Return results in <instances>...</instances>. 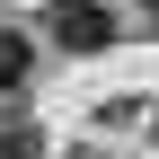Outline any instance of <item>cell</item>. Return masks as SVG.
I'll use <instances>...</instances> for the list:
<instances>
[{
  "instance_id": "5",
  "label": "cell",
  "mask_w": 159,
  "mask_h": 159,
  "mask_svg": "<svg viewBox=\"0 0 159 159\" xmlns=\"http://www.w3.org/2000/svg\"><path fill=\"white\" fill-rule=\"evenodd\" d=\"M150 133H159V115H150Z\"/></svg>"
},
{
  "instance_id": "2",
  "label": "cell",
  "mask_w": 159,
  "mask_h": 159,
  "mask_svg": "<svg viewBox=\"0 0 159 159\" xmlns=\"http://www.w3.org/2000/svg\"><path fill=\"white\" fill-rule=\"evenodd\" d=\"M27 71H35V44H27L18 27H0V97H18V89H27Z\"/></svg>"
},
{
  "instance_id": "1",
  "label": "cell",
  "mask_w": 159,
  "mask_h": 159,
  "mask_svg": "<svg viewBox=\"0 0 159 159\" xmlns=\"http://www.w3.org/2000/svg\"><path fill=\"white\" fill-rule=\"evenodd\" d=\"M44 27H53V44H62V53H97V44L115 35V18L97 9V0H53Z\"/></svg>"
},
{
  "instance_id": "3",
  "label": "cell",
  "mask_w": 159,
  "mask_h": 159,
  "mask_svg": "<svg viewBox=\"0 0 159 159\" xmlns=\"http://www.w3.org/2000/svg\"><path fill=\"white\" fill-rule=\"evenodd\" d=\"M0 159H44V150H35V133H9V142H0Z\"/></svg>"
},
{
  "instance_id": "4",
  "label": "cell",
  "mask_w": 159,
  "mask_h": 159,
  "mask_svg": "<svg viewBox=\"0 0 159 159\" xmlns=\"http://www.w3.org/2000/svg\"><path fill=\"white\" fill-rule=\"evenodd\" d=\"M142 9H150V18H159V0H142Z\"/></svg>"
}]
</instances>
